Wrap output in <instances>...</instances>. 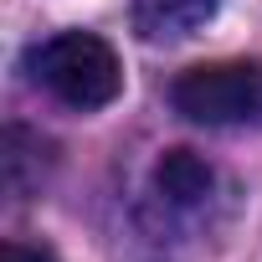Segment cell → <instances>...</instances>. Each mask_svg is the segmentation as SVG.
<instances>
[{
  "instance_id": "6da1fadb",
  "label": "cell",
  "mask_w": 262,
  "mask_h": 262,
  "mask_svg": "<svg viewBox=\"0 0 262 262\" xmlns=\"http://www.w3.org/2000/svg\"><path fill=\"white\" fill-rule=\"evenodd\" d=\"M26 72L36 88H47L57 103L67 108H108L118 93H123V67H118V52L93 36V31H57L47 41H36L26 52Z\"/></svg>"
},
{
  "instance_id": "7a4b0ae2",
  "label": "cell",
  "mask_w": 262,
  "mask_h": 262,
  "mask_svg": "<svg viewBox=\"0 0 262 262\" xmlns=\"http://www.w3.org/2000/svg\"><path fill=\"white\" fill-rule=\"evenodd\" d=\"M180 118L206 128H257L262 123V62H201L170 82Z\"/></svg>"
},
{
  "instance_id": "3957f363",
  "label": "cell",
  "mask_w": 262,
  "mask_h": 262,
  "mask_svg": "<svg viewBox=\"0 0 262 262\" xmlns=\"http://www.w3.org/2000/svg\"><path fill=\"white\" fill-rule=\"evenodd\" d=\"M221 0H134V36L149 41V47H170V41H185L195 36L211 16H216Z\"/></svg>"
},
{
  "instance_id": "277c9868",
  "label": "cell",
  "mask_w": 262,
  "mask_h": 262,
  "mask_svg": "<svg viewBox=\"0 0 262 262\" xmlns=\"http://www.w3.org/2000/svg\"><path fill=\"white\" fill-rule=\"evenodd\" d=\"M52 160H57V155H52V144H47L41 134H31V128L11 123L6 139H0V175H6V195H16V201L41 195Z\"/></svg>"
},
{
  "instance_id": "5b68a950",
  "label": "cell",
  "mask_w": 262,
  "mask_h": 262,
  "mask_svg": "<svg viewBox=\"0 0 262 262\" xmlns=\"http://www.w3.org/2000/svg\"><path fill=\"white\" fill-rule=\"evenodd\" d=\"M211 185H216V170L195 155V149H165L160 165H155V195L180 206V211H195L211 201Z\"/></svg>"
},
{
  "instance_id": "8992f818",
  "label": "cell",
  "mask_w": 262,
  "mask_h": 262,
  "mask_svg": "<svg viewBox=\"0 0 262 262\" xmlns=\"http://www.w3.org/2000/svg\"><path fill=\"white\" fill-rule=\"evenodd\" d=\"M0 262H57L52 247H26V242H6L0 247Z\"/></svg>"
}]
</instances>
